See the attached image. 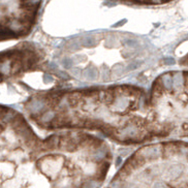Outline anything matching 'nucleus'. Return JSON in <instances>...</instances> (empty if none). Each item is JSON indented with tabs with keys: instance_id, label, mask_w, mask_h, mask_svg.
Returning <instances> with one entry per match:
<instances>
[{
	"instance_id": "nucleus-2",
	"label": "nucleus",
	"mask_w": 188,
	"mask_h": 188,
	"mask_svg": "<svg viewBox=\"0 0 188 188\" xmlns=\"http://www.w3.org/2000/svg\"><path fill=\"white\" fill-rule=\"evenodd\" d=\"M41 0H0V40L16 39L30 32Z\"/></svg>"
},
{
	"instance_id": "nucleus-1",
	"label": "nucleus",
	"mask_w": 188,
	"mask_h": 188,
	"mask_svg": "<svg viewBox=\"0 0 188 188\" xmlns=\"http://www.w3.org/2000/svg\"><path fill=\"white\" fill-rule=\"evenodd\" d=\"M159 82V88L167 91L171 111L161 123L160 132L188 134V73H165Z\"/></svg>"
}]
</instances>
